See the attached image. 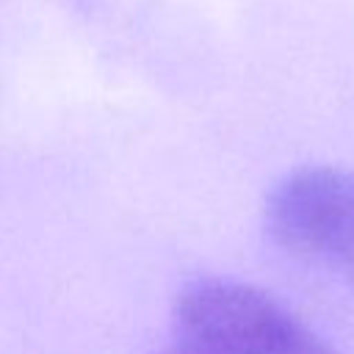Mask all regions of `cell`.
<instances>
[{"mask_svg":"<svg viewBox=\"0 0 354 354\" xmlns=\"http://www.w3.org/2000/svg\"><path fill=\"white\" fill-rule=\"evenodd\" d=\"M171 321L174 343L191 354H337L271 293L230 277L188 282Z\"/></svg>","mask_w":354,"mask_h":354,"instance_id":"6da1fadb","label":"cell"},{"mask_svg":"<svg viewBox=\"0 0 354 354\" xmlns=\"http://www.w3.org/2000/svg\"><path fill=\"white\" fill-rule=\"evenodd\" d=\"M263 224L290 260L354 293V171L293 169L268 191Z\"/></svg>","mask_w":354,"mask_h":354,"instance_id":"7a4b0ae2","label":"cell"},{"mask_svg":"<svg viewBox=\"0 0 354 354\" xmlns=\"http://www.w3.org/2000/svg\"><path fill=\"white\" fill-rule=\"evenodd\" d=\"M158 354H191V351H185V348H180L177 343H171L169 348H163V351H158Z\"/></svg>","mask_w":354,"mask_h":354,"instance_id":"3957f363","label":"cell"}]
</instances>
